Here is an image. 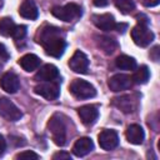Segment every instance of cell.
<instances>
[{
  "label": "cell",
  "instance_id": "cell-1",
  "mask_svg": "<svg viewBox=\"0 0 160 160\" xmlns=\"http://www.w3.org/2000/svg\"><path fill=\"white\" fill-rule=\"evenodd\" d=\"M38 41L44 48L45 52L54 58H60L66 49L64 34L61 29L55 28V26L42 28L40 30V36Z\"/></svg>",
  "mask_w": 160,
  "mask_h": 160
},
{
  "label": "cell",
  "instance_id": "cell-2",
  "mask_svg": "<svg viewBox=\"0 0 160 160\" xmlns=\"http://www.w3.org/2000/svg\"><path fill=\"white\" fill-rule=\"evenodd\" d=\"M48 129L51 134L52 141L58 146H64L66 142V126L60 115H54L48 122Z\"/></svg>",
  "mask_w": 160,
  "mask_h": 160
},
{
  "label": "cell",
  "instance_id": "cell-3",
  "mask_svg": "<svg viewBox=\"0 0 160 160\" xmlns=\"http://www.w3.org/2000/svg\"><path fill=\"white\" fill-rule=\"evenodd\" d=\"M69 90L74 98L80 99V100L90 99V98H94L96 95V89L90 82H88L82 79H75L70 84Z\"/></svg>",
  "mask_w": 160,
  "mask_h": 160
},
{
  "label": "cell",
  "instance_id": "cell-4",
  "mask_svg": "<svg viewBox=\"0 0 160 160\" xmlns=\"http://www.w3.org/2000/svg\"><path fill=\"white\" fill-rule=\"evenodd\" d=\"M51 14L56 18V19H60L62 21H72L78 18L81 16V8L78 5V4H74V2H70V4H66L64 6H55L51 9Z\"/></svg>",
  "mask_w": 160,
  "mask_h": 160
},
{
  "label": "cell",
  "instance_id": "cell-5",
  "mask_svg": "<svg viewBox=\"0 0 160 160\" xmlns=\"http://www.w3.org/2000/svg\"><path fill=\"white\" fill-rule=\"evenodd\" d=\"M131 39L132 41L141 48H146L154 40V32L145 24H138L131 29Z\"/></svg>",
  "mask_w": 160,
  "mask_h": 160
},
{
  "label": "cell",
  "instance_id": "cell-6",
  "mask_svg": "<svg viewBox=\"0 0 160 160\" xmlns=\"http://www.w3.org/2000/svg\"><path fill=\"white\" fill-rule=\"evenodd\" d=\"M0 116L8 121H18L22 116L19 108L8 98H0Z\"/></svg>",
  "mask_w": 160,
  "mask_h": 160
},
{
  "label": "cell",
  "instance_id": "cell-7",
  "mask_svg": "<svg viewBox=\"0 0 160 160\" xmlns=\"http://www.w3.org/2000/svg\"><path fill=\"white\" fill-rule=\"evenodd\" d=\"M34 92L42 96L46 100H55L60 95V88L58 84L52 81H45V82L38 84L34 88Z\"/></svg>",
  "mask_w": 160,
  "mask_h": 160
},
{
  "label": "cell",
  "instance_id": "cell-8",
  "mask_svg": "<svg viewBox=\"0 0 160 160\" xmlns=\"http://www.w3.org/2000/svg\"><path fill=\"white\" fill-rule=\"evenodd\" d=\"M138 104H139V99L136 95H122L112 100V105L125 114L134 112L138 109Z\"/></svg>",
  "mask_w": 160,
  "mask_h": 160
},
{
  "label": "cell",
  "instance_id": "cell-9",
  "mask_svg": "<svg viewBox=\"0 0 160 160\" xmlns=\"http://www.w3.org/2000/svg\"><path fill=\"white\" fill-rule=\"evenodd\" d=\"M131 85H132V79L128 74H115L108 81L109 89L111 91H115V92L130 89Z\"/></svg>",
  "mask_w": 160,
  "mask_h": 160
},
{
  "label": "cell",
  "instance_id": "cell-10",
  "mask_svg": "<svg viewBox=\"0 0 160 160\" xmlns=\"http://www.w3.org/2000/svg\"><path fill=\"white\" fill-rule=\"evenodd\" d=\"M69 66L74 72L86 74L89 70V59L82 51L76 50L71 56V59L69 60Z\"/></svg>",
  "mask_w": 160,
  "mask_h": 160
},
{
  "label": "cell",
  "instance_id": "cell-11",
  "mask_svg": "<svg viewBox=\"0 0 160 160\" xmlns=\"http://www.w3.org/2000/svg\"><path fill=\"white\" fill-rule=\"evenodd\" d=\"M98 141H99V145H100L101 149L109 151V150H112V149H115L118 146V144H119V136H118L116 131L105 129V130H102L99 134Z\"/></svg>",
  "mask_w": 160,
  "mask_h": 160
},
{
  "label": "cell",
  "instance_id": "cell-12",
  "mask_svg": "<svg viewBox=\"0 0 160 160\" xmlns=\"http://www.w3.org/2000/svg\"><path fill=\"white\" fill-rule=\"evenodd\" d=\"M0 86H1V89L4 91H6L9 94H15L20 88V80H19L16 74L9 71V72H5L1 76Z\"/></svg>",
  "mask_w": 160,
  "mask_h": 160
},
{
  "label": "cell",
  "instance_id": "cell-13",
  "mask_svg": "<svg viewBox=\"0 0 160 160\" xmlns=\"http://www.w3.org/2000/svg\"><path fill=\"white\" fill-rule=\"evenodd\" d=\"M92 22L94 25L102 30V31H111L115 30L116 26V21L114 19V16L111 14H99V15H94L92 16Z\"/></svg>",
  "mask_w": 160,
  "mask_h": 160
},
{
  "label": "cell",
  "instance_id": "cell-14",
  "mask_svg": "<svg viewBox=\"0 0 160 160\" xmlns=\"http://www.w3.org/2000/svg\"><path fill=\"white\" fill-rule=\"evenodd\" d=\"M78 115L82 121V124L92 125L99 118V110L94 105H84L78 109Z\"/></svg>",
  "mask_w": 160,
  "mask_h": 160
},
{
  "label": "cell",
  "instance_id": "cell-15",
  "mask_svg": "<svg viewBox=\"0 0 160 160\" xmlns=\"http://www.w3.org/2000/svg\"><path fill=\"white\" fill-rule=\"evenodd\" d=\"M58 78H59V70L52 64H46L41 66L34 76L36 81H54Z\"/></svg>",
  "mask_w": 160,
  "mask_h": 160
},
{
  "label": "cell",
  "instance_id": "cell-16",
  "mask_svg": "<svg viewBox=\"0 0 160 160\" xmlns=\"http://www.w3.org/2000/svg\"><path fill=\"white\" fill-rule=\"evenodd\" d=\"M94 150V142L90 138H80L75 141L74 146H72V152L75 156H85L89 152H91Z\"/></svg>",
  "mask_w": 160,
  "mask_h": 160
},
{
  "label": "cell",
  "instance_id": "cell-17",
  "mask_svg": "<svg viewBox=\"0 0 160 160\" xmlns=\"http://www.w3.org/2000/svg\"><path fill=\"white\" fill-rule=\"evenodd\" d=\"M126 139L130 144H134V145H140L142 144L144 139H145V132L142 130V128L138 124H131L128 126L126 129Z\"/></svg>",
  "mask_w": 160,
  "mask_h": 160
},
{
  "label": "cell",
  "instance_id": "cell-18",
  "mask_svg": "<svg viewBox=\"0 0 160 160\" xmlns=\"http://www.w3.org/2000/svg\"><path fill=\"white\" fill-rule=\"evenodd\" d=\"M19 14L29 20H35L39 15L38 6L32 0H24L19 8Z\"/></svg>",
  "mask_w": 160,
  "mask_h": 160
},
{
  "label": "cell",
  "instance_id": "cell-19",
  "mask_svg": "<svg viewBox=\"0 0 160 160\" xmlns=\"http://www.w3.org/2000/svg\"><path fill=\"white\" fill-rule=\"evenodd\" d=\"M40 62H41L40 58L36 56L35 54H26V55H24L22 58L19 59V65H20L25 71H28V72L39 69Z\"/></svg>",
  "mask_w": 160,
  "mask_h": 160
},
{
  "label": "cell",
  "instance_id": "cell-20",
  "mask_svg": "<svg viewBox=\"0 0 160 160\" xmlns=\"http://www.w3.org/2000/svg\"><path fill=\"white\" fill-rule=\"evenodd\" d=\"M96 45L108 55H111L116 49H118V42L115 39L110 38V36H96Z\"/></svg>",
  "mask_w": 160,
  "mask_h": 160
},
{
  "label": "cell",
  "instance_id": "cell-21",
  "mask_svg": "<svg viewBox=\"0 0 160 160\" xmlns=\"http://www.w3.org/2000/svg\"><path fill=\"white\" fill-rule=\"evenodd\" d=\"M115 65L121 70H135L136 60L129 55H119L115 59Z\"/></svg>",
  "mask_w": 160,
  "mask_h": 160
},
{
  "label": "cell",
  "instance_id": "cell-22",
  "mask_svg": "<svg viewBox=\"0 0 160 160\" xmlns=\"http://www.w3.org/2000/svg\"><path fill=\"white\" fill-rule=\"evenodd\" d=\"M149 78H150V71L146 65H141L140 68H138L134 75L131 76L132 82H136V84H146Z\"/></svg>",
  "mask_w": 160,
  "mask_h": 160
},
{
  "label": "cell",
  "instance_id": "cell-23",
  "mask_svg": "<svg viewBox=\"0 0 160 160\" xmlns=\"http://www.w3.org/2000/svg\"><path fill=\"white\" fill-rule=\"evenodd\" d=\"M15 22L11 18H2L0 20V35L2 36H11L15 29Z\"/></svg>",
  "mask_w": 160,
  "mask_h": 160
},
{
  "label": "cell",
  "instance_id": "cell-24",
  "mask_svg": "<svg viewBox=\"0 0 160 160\" xmlns=\"http://www.w3.org/2000/svg\"><path fill=\"white\" fill-rule=\"evenodd\" d=\"M115 6L122 14H130L135 9V4L132 0H115Z\"/></svg>",
  "mask_w": 160,
  "mask_h": 160
},
{
  "label": "cell",
  "instance_id": "cell-25",
  "mask_svg": "<svg viewBox=\"0 0 160 160\" xmlns=\"http://www.w3.org/2000/svg\"><path fill=\"white\" fill-rule=\"evenodd\" d=\"M25 35H26V26L25 25H16L11 36L18 41V40H22L25 38Z\"/></svg>",
  "mask_w": 160,
  "mask_h": 160
},
{
  "label": "cell",
  "instance_id": "cell-26",
  "mask_svg": "<svg viewBox=\"0 0 160 160\" xmlns=\"http://www.w3.org/2000/svg\"><path fill=\"white\" fill-rule=\"evenodd\" d=\"M39 158H40V156H39L36 152L30 151V150L22 151V152L18 154V155L15 156V159H18V160H38Z\"/></svg>",
  "mask_w": 160,
  "mask_h": 160
},
{
  "label": "cell",
  "instance_id": "cell-27",
  "mask_svg": "<svg viewBox=\"0 0 160 160\" xmlns=\"http://www.w3.org/2000/svg\"><path fill=\"white\" fill-rule=\"evenodd\" d=\"M9 58H10V55H9V52H8L6 48H5V45L0 42V62H5V61H8Z\"/></svg>",
  "mask_w": 160,
  "mask_h": 160
},
{
  "label": "cell",
  "instance_id": "cell-28",
  "mask_svg": "<svg viewBox=\"0 0 160 160\" xmlns=\"http://www.w3.org/2000/svg\"><path fill=\"white\" fill-rule=\"evenodd\" d=\"M52 159L54 160H71V155L65 151H59L52 155Z\"/></svg>",
  "mask_w": 160,
  "mask_h": 160
},
{
  "label": "cell",
  "instance_id": "cell-29",
  "mask_svg": "<svg viewBox=\"0 0 160 160\" xmlns=\"http://www.w3.org/2000/svg\"><path fill=\"white\" fill-rule=\"evenodd\" d=\"M159 2H160V0H142V4H144L146 8H152V6H156Z\"/></svg>",
  "mask_w": 160,
  "mask_h": 160
},
{
  "label": "cell",
  "instance_id": "cell-30",
  "mask_svg": "<svg viewBox=\"0 0 160 160\" xmlns=\"http://www.w3.org/2000/svg\"><path fill=\"white\" fill-rule=\"evenodd\" d=\"M6 150V141L2 135H0V155H2Z\"/></svg>",
  "mask_w": 160,
  "mask_h": 160
},
{
  "label": "cell",
  "instance_id": "cell-31",
  "mask_svg": "<svg viewBox=\"0 0 160 160\" xmlns=\"http://www.w3.org/2000/svg\"><path fill=\"white\" fill-rule=\"evenodd\" d=\"M92 2L98 8H104V6H106L109 4V0H92Z\"/></svg>",
  "mask_w": 160,
  "mask_h": 160
},
{
  "label": "cell",
  "instance_id": "cell-32",
  "mask_svg": "<svg viewBox=\"0 0 160 160\" xmlns=\"http://www.w3.org/2000/svg\"><path fill=\"white\" fill-rule=\"evenodd\" d=\"M150 56L154 59V61H158L159 60V46H155L152 49V54H150Z\"/></svg>",
  "mask_w": 160,
  "mask_h": 160
},
{
  "label": "cell",
  "instance_id": "cell-33",
  "mask_svg": "<svg viewBox=\"0 0 160 160\" xmlns=\"http://www.w3.org/2000/svg\"><path fill=\"white\" fill-rule=\"evenodd\" d=\"M126 28H128V25L126 24H116V26H115V29L119 31V32H125V30H126Z\"/></svg>",
  "mask_w": 160,
  "mask_h": 160
},
{
  "label": "cell",
  "instance_id": "cell-34",
  "mask_svg": "<svg viewBox=\"0 0 160 160\" xmlns=\"http://www.w3.org/2000/svg\"><path fill=\"white\" fill-rule=\"evenodd\" d=\"M0 72H1V64H0Z\"/></svg>",
  "mask_w": 160,
  "mask_h": 160
},
{
  "label": "cell",
  "instance_id": "cell-35",
  "mask_svg": "<svg viewBox=\"0 0 160 160\" xmlns=\"http://www.w3.org/2000/svg\"><path fill=\"white\" fill-rule=\"evenodd\" d=\"M0 2H1V0H0Z\"/></svg>",
  "mask_w": 160,
  "mask_h": 160
}]
</instances>
